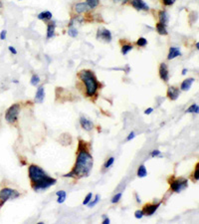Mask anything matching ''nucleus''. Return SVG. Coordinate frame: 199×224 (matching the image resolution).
Returning a JSON list of instances; mask_svg holds the SVG:
<instances>
[{"instance_id": "nucleus-6", "label": "nucleus", "mask_w": 199, "mask_h": 224, "mask_svg": "<svg viewBox=\"0 0 199 224\" xmlns=\"http://www.w3.org/2000/svg\"><path fill=\"white\" fill-rule=\"evenodd\" d=\"M20 112V105L19 104H14L6 111V114H5V120L8 122H14L17 121V117H18Z\"/></svg>"}, {"instance_id": "nucleus-23", "label": "nucleus", "mask_w": 199, "mask_h": 224, "mask_svg": "<svg viewBox=\"0 0 199 224\" xmlns=\"http://www.w3.org/2000/svg\"><path fill=\"white\" fill-rule=\"evenodd\" d=\"M146 175H147V171H146L145 166L144 164L140 165L139 167V169H138V176L139 177H144V176H146Z\"/></svg>"}, {"instance_id": "nucleus-7", "label": "nucleus", "mask_w": 199, "mask_h": 224, "mask_svg": "<svg viewBox=\"0 0 199 224\" xmlns=\"http://www.w3.org/2000/svg\"><path fill=\"white\" fill-rule=\"evenodd\" d=\"M57 182V180L55 178H52V177H50L48 176L47 178H45L44 180H42L41 182H38L36 184H34L33 185V188L35 189V190H42V189H46L50 186H52L54 185V184Z\"/></svg>"}, {"instance_id": "nucleus-4", "label": "nucleus", "mask_w": 199, "mask_h": 224, "mask_svg": "<svg viewBox=\"0 0 199 224\" xmlns=\"http://www.w3.org/2000/svg\"><path fill=\"white\" fill-rule=\"evenodd\" d=\"M19 192L11 188H2L0 190V206H2L7 200L15 199L19 196Z\"/></svg>"}, {"instance_id": "nucleus-3", "label": "nucleus", "mask_w": 199, "mask_h": 224, "mask_svg": "<svg viewBox=\"0 0 199 224\" xmlns=\"http://www.w3.org/2000/svg\"><path fill=\"white\" fill-rule=\"evenodd\" d=\"M29 177L31 179L32 184L34 185V184H36L38 182H41L42 180H44L45 178H47L48 175L38 165L31 164L29 166Z\"/></svg>"}, {"instance_id": "nucleus-19", "label": "nucleus", "mask_w": 199, "mask_h": 224, "mask_svg": "<svg viewBox=\"0 0 199 224\" xmlns=\"http://www.w3.org/2000/svg\"><path fill=\"white\" fill-rule=\"evenodd\" d=\"M55 29H56V23L55 22H51V23L48 24V26H47V39L54 37Z\"/></svg>"}, {"instance_id": "nucleus-17", "label": "nucleus", "mask_w": 199, "mask_h": 224, "mask_svg": "<svg viewBox=\"0 0 199 224\" xmlns=\"http://www.w3.org/2000/svg\"><path fill=\"white\" fill-rule=\"evenodd\" d=\"M193 82H194V79H193V78H189V79L184 80L180 86V90L181 91H188V90H190Z\"/></svg>"}, {"instance_id": "nucleus-41", "label": "nucleus", "mask_w": 199, "mask_h": 224, "mask_svg": "<svg viewBox=\"0 0 199 224\" xmlns=\"http://www.w3.org/2000/svg\"><path fill=\"white\" fill-rule=\"evenodd\" d=\"M152 111H153L152 108H149V109H146V110L144 111V114H145V115H149V114L152 113Z\"/></svg>"}, {"instance_id": "nucleus-31", "label": "nucleus", "mask_w": 199, "mask_h": 224, "mask_svg": "<svg viewBox=\"0 0 199 224\" xmlns=\"http://www.w3.org/2000/svg\"><path fill=\"white\" fill-rule=\"evenodd\" d=\"M99 201H100V195L97 194V195H96V198L92 201V202H91V201L89 202V206H90V207H94L97 203L99 202Z\"/></svg>"}, {"instance_id": "nucleus-30", "label": "nucleus", "mask_w": 199, "mask_h": 224, "mask_svg": "<svg viewBox=\"0 0 199 224\" xmlns=\"http://www.w3.org/2000/svg\"><path fill=\"white\" fill-rule=\"evenodd\" d=\"M92 198H93V194H92V193H88L87 196L85 197V200L83 201V204H84V205H88L90 201L92 200Z\"/></svg>"}, {"instance_id": "nucleus-25", "label": "nucleus", "mask_w": 199, "mask_h": 224, "mask_svg": "<svg viewBox=\"0 0 199 224\" xmlns=\"http://www.w3.org/2000/svg\"><path fill=\"white\" fill-rule=\"evenodd\" d=\"M86 3L88 4L90 9H94L100 4V0H87Z\"/></svg>"}, {"instance_id": "nucleus-12", "label": "nucleus", "mask_w": 199, "mask_h": 224, "mask_svg": "<svg viewBox=\"0 0 199 224\" xmlns=\"http://www.w3.org/2000/svg\"><path fill=\"white\" fill-rule=\"evenodd\" d=\"M160 205V203H157V204H146L144 207V213L146 215H152L154 212L157 210V208Z\"/></svg>"}, {"instance_id": "nucleus-27", "label": "nucleus", "mask_w": 199, "mask_h": 224, "mask_svg": "<svg viewBox=\"0 0 199 224\" xmlns=\"http://www.w3.org/2000/svg\"><path fill=\"white\" fill-rule=\"evenodd\" d=\"M30 83L32 86H38L39 83H40V77L38 75H33L31 77V80H30Z\"/></svg>"}, {"instance_id": "nucleus-46", "label": "nucleus", "mask_w": 199, "mask_h": 224, "mask_svg": "<svg viewBox=\"0 0 199 224\" xmlns=\"http://www.w3.org/2000/svg\"><path fill=\"white\" fill-rule=\"evenodd\" d=\"M186 72H187V70H186V69H183V70H182V75H185Z\"/></svg>"}, {"instance_id": "nucleus-28", "label": "nucleus", "mask_w": 199, "mask_h": 224, "mask_svg": "<svg viewBox=\"0 0 199 224\" xmlns=\"http://www.w3.org/2000/svg\"><path fill=\"white\" fill-rule=\"evenodd\" d=\"M198 111H199V107H198V105L197 104H193L191 105L190 107L187 109V113H198Z\"/></svg>"}, {"instance_id": "nucleus-11", "label": "nucleus", "mask_w": 199, "mask_h": 224, "mask_svg": "<svg viewBox=\"0 0 199 224\" xmlns=\"http://www.w3.org/2000/svg\"><path fill=\"white\" fill-rule=\"evenodd\" d=\"M179 94H180L179 89L176 87H169L167 90V97L171 101L177 100V98L179 97Z\"/></svg>"}, {"instance_id": "nucleus-33", "label": "nucleus", "mask_w": 199, "mask_h": 224, "mask_svg": "<svg viewBox=\"0 0 199 224\" xmlns=\"http://www.w3.org/2000/svg\"><path fill=\"white\" fill-rule=\"evenodd\" d=\"M113 161H115V158H110L105 164V169H109V167L113 164Z\"/></svg>"}, {"instance_id": "nucleus-13", "label": "nucleus", "mask_w": 199, "mask_h": 224, "mask_svg": "<svg viewBox=\"0 0 199 224\" xmlns=\"http://www.w3.org/2000/svg\"><path fill=\"white\" fill-rule=\"evenodd\" d=\"M74 9H75L76 13L78 14H82V13H85L87 12V11L90 9L88 4L86 2H80V3H77L75 6H74Z\"/></svg>"}, {"instance_id": "nucleus-26", "label": "nucleus", "mask_w": 199, "mask_h": 224, "mask_svg": "<svg viewBox=\"0 0 199 224\" xmlns=\"http://www.w3.org/2000/svg\"><path fill=\"white\" fill-rule=\"evenodd\" d=\"M68 35H69L70 37H72V38H76L78 36V30L76 29L75 27L70 26L69 30H68Z\"/></svg>"}, {"instance_id": "nucleus-20", "label": "nucleus", "mask_w": 199, "mask_h": 224, "mask_svg": "<svg viewBox=\"0 0 199 224\" xmlns=\"http://www.w3.org/2000/svg\"><path fill=\"white\" fill-rule=\"evenodd\" d=\"M38 19L43 21H49L52 19V13L50 11H44V12H41L38 15Z\"/></svg>"}, {"instance_id": "nucleus-40", "label": "nucleus", "mask_w": 199, "mask_h": 224, "mask_svg": "<svg viewBox=\"0 0 199 224\" xmlns=\"http://www.w3.org/2000/svg\"><path fill=\"white\" fill-rule=\"evenodd\" d=\"M8 49H9V51L12 53V54H14V55H16L17 54V50L14 48V47H12V46H9L8 47Z\"/></svg>"}, {"instance_id": "nucleus-32", "label": "nucleus", "mask_w": 199, "mask_h": 224, "mask_svg": "<svg viewBox=\"0 0 199 224\" xmlns=\"http://www.w3.org/2000/svg\"><path fill=\"white\" fill-rule=\"evenodd\" d=\"M122 195H123L122 193H117V194L115 195V196L113 197V199H112V202H113V203H117V202H118L119 199L122 198Z\"/></svg>"}, {"instance_id": "nucleus-16", "label": "nucleus", "mask_w": 199, "mask_h": 224, "mask_svg": "<svg viewBox=\"0 0 199 224\" xmlns=\"http://www.w3.org/2000/svg\"><path fill=\"white\" fill-rule=\"evenodd\" d=\"M178 56H181V52H180V49L177 47H170L169 49V53L167 56V59L168 60H172Z\"/></svg>"}, {"instance_id": "nucleus-42", "label": "nucleus", "mask_w": 199, "mask_h": 224, "mask_svg": "<svg viewBox=\"0 0 199 224\" xmlns=\"http://www.w3.org/2000/svg\"><path fill=\"white\" fill-rule=\"evenodd\" d=\"M110 223V219H109V218H105V219H104V221H103V224H109Z\"/></svg>"}, {"instance_id": "nucleus-1", "label": "nucleus", "mask_w": 199, "mask_h": 224, "mask_svg": "<svg viewBox=\"0 0 199 224\" xmlns=\"http://www.w3.org/2000/svg\"><path fill=\"white\" fill-rule=\"evenodd\" d=\"M93 167V156L91 155L86 148L79 147V154L74 169L65 175V177H84L90 175Z\"/></svg>"}, {"instance_id": "nucleus-37", "label": "nucleus", "mask_w": 199, "mask_h": 224, "mask_svg": "<svg viewBox=\"0 0 199 224\" xmlns=\"http://www.w3.org/2000/svg\"><path fill=\"white\" fill-rule=\"evenodd\" d=\"M194 178H195V180H198V179H199V167H198V164H196V169H195V172H194Z\"/></svg>"}, {"instance_id": "nucleus-36", "label": "nucleus", "mask_w": 199, "mask_h": 224, "mask_svg": "<svg viewBox=\"0 0 199 224\" xmlns=\"http://www.w3.org/2000/svg\"><path fill=\"white\" fill-rule=\"evenodd\" d=\"M6 35H7V31L2 30L0 32V39H1V40H5V39H6Z\"/></svg>"}, {"instance_id": "nucleus-10", "label": "nucleus", "mask_w": 199, "mask_h": 224, "mask_svg": "<svg viewBox=\"0 0 199 224\" xmlns=\"http://www.w3.org/2000/svg\"><path fill=\"white\" fill-rule=\"evenodd\" d=\"M159 76H160V79L163 80L164 82H168L169 73H168V69L165 63L160 64V67H159Z\"/></svg>"}, {"instance_id": "nucleus-22", "label": "nucleus", "mask_w": 199, "mask_h": 224, "mask_svg": "<svg viewBox=\"0 0 199 224\" xmlns=\"http://www.w3.org/2000/svg\"><path fill=\"white\" fill-rule=\"evenodd\" d=\"M57 196H58V199H57V202L58 203H63L65 199H66V192L64 190H60V191L57 192Z\"/></svg>"}, {"instance_id": "nucleus-43", "label": "nucleus", "mask_w": 199, "mask_h": 224, "mask_svg": "<svg viewBox=\"0 0 199 224\" xmlns=\"http://www.w3.org/2000/svg\"><path fill=\"white\" fill-rule=\"evenodd\" d=\"M115 2H123V3H127L128 0H113Z\"/></svg>"}, {"instance_id": "nucleus-9", "label": "nucleus", "mask_w": 199, "mask_h": 224, "mask_svg": "<svg viewBox=\"0 0 199 224\" xmlns=\"http://www.w3.org/2000/svg\"><path fill=\"white\" fill-rule=\"evenodd\" d=\"M132 6L135 10H149V6L144 0H132Z\"/></svg>"}, {"instance_id": "nucleus-18", "label": "nucleus", "mask_w": 199, "mask_h": 224, "mask_svg": "<svg viewBox=\"0 0 199 224\" xmlns=\"http://www.w3.org/2000/svg\"><path fill=\"white\" fill-rule=\"evenodd\" d=\"M159 16V22H160L161 24H164V25H167L168 21H169V15L166 11H160L158 14Z\"/></svg>"}, {"instance_id": "nucleus-44", "label": "nucleus", "mask_w": 199, "mask_h": 224, "mask_svg": "<svg viewBox=\"0 0 199 224\" xmlns=\"http://www.w3.org/2000/svg\"><path fill=\"white\" fill-rule=\"evenodd\" d=\"M135 197H136V201H138V202H140V199H139V197L138 194H135Z\"/></svg>"}, {"instance_id": "nucleus-35", "label": "nucleus", "mask_w": 199, "mask_h": 224, "mask_svg": "<svg viewBox=\"0 0 199 224\" xmlns=\"http://www.w3.org/2000/svg\"><path fill=\"white\" fill-rule=\"evenodd\" d=\"M162 2L164 5H166V6H170V5L174 4L175 0H162Z\"/></svg>"}, {"instance_id": "nucleus-15", "label": "nucleus", "mask_w": 199, "mask_h": 224, "mask_svg": "<svg viewBox=\"0 0 199 224\" xmlns=\"http://www.w3.org/2000/svg\"><path fill=\"white\" fill-rule=\"evenodd\" d=\"M80 122H81V126L82 128H84V130H86V131H91L93 128V122H91L90 120H88L87 117H81V119H80Z\"/></svg>"}, {"instance_id": "nucleus-39", "label": "nucleus", "mask_w": 199, "mask_h": 224, "mask_svg": "<svg viewBox=\"0 0 199 224\" xmlns=\"http://www.w3.org/2000/svg\"><path fill=\"white\" fill-rule=\"evenodd\" d=\"M135 137V134H134V132H132V133H130L129 134H128V137L127 138V141L128 142V141H130V139H133Z\"/></svg>"}, {"instance_id": "nucleus-14", "label": "nucleus", "mask_w": 199, "mask_h": 224, "mask_svg": "<svg viewBox=\"0 0 199 224\" xmlns=\"http://www.w3.org/2000/svg\"><path fill=\"white\" fill-rule=\"evenodd\" d=\"M44 98H45V89L43 86H40L37 90L36 92V96H35V102L36 103H39L41 104L43 103L44 101Z\"/></svg>"}, {"instance_id": "nucleus-5", "label": "nucleus", "mask_w": 199, "mask_h": 224, "mask_svg": "<svg viewBox=\"0 0 199 224\" xmlns=\"http://www.w3.org/2000/svg\"><path fill=\"white\" fill-rule=\"evenodd\" d=\"M188 185V181L185 178H171L170 179V188H171L174 192H180L183 189H185Z\"/></svg>"}, {"instance_id": "nucleus-29", "label": "nucleus", "mask_w": 199, "mask_h": 224, "mask_svg": "<svg viewBox=\"0 0 199 224\" xmlns=\"http://www.w3.org/2000/svg\"><path fill=\"white\" fill-rule=\"evenodd\" d=\"M146 44H147V40L144 37L139 38V40L136 41V45H138L139 47H144V46H146Z\"/></svg>"}, {"instance_id": "nucleus-21", "label": "nucleus", "mask_w": 199, "mask_h": 224, "mask_svg": "<svg viewBox=\"0 0 199 224\" xmlns=\"http://www.w3.org/2000/svg\"><path fill=\"white\" fill-rule=\"evenodd\" d=\"M156 30L160 35H167V29H166V25L161 24L160 22H158L156 24Z\"/></svg>"}, {"instance_id": "nucleus-2", "label": "nucleus", "mask_w": 199, "mask_h": 224, "mask_svg": "<svg viewBox=\"0 0 199 224\" xmlns=\"http://www.w3.org/2000/svg\"><path fill=\"white\" fill-rule=\"evenodd\" d=\"M79 78L86 85V94L88 97H93L98 91L99 83L97 81L95 75L90 70H82L79 73Z\"/></svg>"}, {"instance_id": "nucleus-8", "label": "nucleus", "mask_w": 199, "mask_h": 224, "mask_svg": "<svg viewBox=\"0 0 199 224\" xmlns=\"http://www.w3.org/2000/svg\"><path fill=\"white\" fill-rule=\"evenodd\" d=\"M97 39H101L106 42H111L112 41V33L105 28H100L97 33Z\"/></svg>"}, {"instance_id": "nucleus-34", "label": "nucleus", "mask_w": 199, "mask_h": 224, "mask_svg": "<svg viewBox=\"0 0 199 224\" xmlns=\"http://www.w3.org/2000/svg\"><path fill=\"white\" fill-rule=\"evenodd\" d=\"M144 215V213L143 210H136V211L134 212V216H135V218H138V219H140V218H143Z\"/></svg>"}, {"instance_id": "nucleus-45", "label": "nucleus", "mask_w": 199, "mask_h": 224, "mask_svg": "<svg viewBox=\"0 0 199 224\" xmlns=\"http://www.w3.org/2000/svg\"><path fill=\"white\" fill-rule=\"evenodd\" d=\"M195 47H196V49H197V50L199 49V43H198V42H196V44H195Z\"/></svg>"}, {"instance_id": "nucleus-38", "label": "nucleus", "mask_w": 199, "mask_h": 224, "mask_svg": "<svg viewBox=\"0 0 199 224\" xmlns=\"http://www.w3.org/2000/svg\"><path fill=\"white\" fill-rule=\"evenodd\" d=\"M158 155H160V152H159L158 149L153 150V152L151 153V156H152V158H155V156H158Z\"/></svg>"}, {"instance_id": "nucleus-47", "label": "nucleus", "mask_w": 199, "mask_h": 224, "mask_svg": "<svg viewBox=\"0 0 199 224\" xmlns=\"http://www.w3.org/2000/svg\"><path fill=\"white\" fill-rule=\"evenodd\" d=\"M2 7V4H1V2H0V8H1Z\"/></svg>"}, {"instance_id": "nucleus-24", "label": "nucleus", "mask_w": 199, "mask_h": 224, "mask_svg": "<svg viewBox=\"0 0 199 224\" xmlns=\"http://www.w3.org/2000/svg\"><path fill=\"white\" fill-rule=\"evenodd\" d=\"M133 48H134L133 45H130V44H123V47H122V54L127 55L129 51H132Z\"/></svg>"}]
</instances>
